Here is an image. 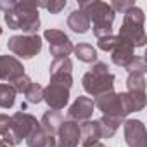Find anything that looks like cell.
Instances as JSON below:
<instances>
[{"label": "cell", "mask_w": 147, "mask_h": 147, "mask_svg": "<svg viewBox=\"0 0 147 147\" xmlns=\"http://www.w3.org/2000/svg\"><path fill=\"white\" fill-rule=\"evenodd\" d=\"M144 21H145L144 11L135 5L133 9H130L128 12H125L123 24H121L119 33L116 36L121 42L130 43L133 49L144 47L145 42H147V36H145V31H144Z\"/></svg>", "instance_id": "3"}, {"label": "cell", "mask_w": 147, "mask_h": 147, "mask_svg": "<svg viewBox=\"0 0 147 147\" xmlns=\"http://www.w3.org/2000/svg\"><path fill=\"white\" fill-rule=\"evenodd\" d=\"M57 147H78L80 144V125L64 119L57 130Z\"/></svg>", "instance_id": "12"}, {"label": "cell", "mask_w": 147, "mask_h": 147, "mask_svg": "<svg viewBox=\"0 0 147 147\" xmlns=\"http://www.w3.org/2000/svg\"><path fill=\"white\" fill-rule=\"evenodd\" d=\"M43 38L49 42V50H50V55H54V59L67 57L75 49L71 38L61 30H47L43 33Z\"/></svg>", "instance_id": "7"}, {"label": "cell", "mask_w": 147, "mask_h": 147, "mask_svg": "<svg viewBox=\"0 0 147 147\" xmlns=\"http://www.w3.org/2000/svg\"><path fill=\"white\" fill-rule=\"evenodd\" d=\"M47 133L42 130V126L38 128V130H35L33 133H30L28 137H26V144H28V147H42L43 145V142L47 140Z\"/></svg>", "instance_id": "26"}, {"label": "cell", "mask_w": 147, "mask_h": 147, "mask_svg": "<svg viewBox=\"0 0 147 147\" xmlns=\"http://www.w3.org/2000/svg\"><path fill=\"white\" fill-rule=\"evenodd\" d=\"M33 82H31V78L30 76H26V75H23V76H19L18 80H14L11 85H12V88L16 90V94L19 92V94H24L28 88H30V85H31Z\"/></svg>", "instance_id": "30"}, {"label": "cell", "mask_w": 147, "mask_h": 147, "mask_svg": "<svg viewBox=\"0 0 147 147\" xmlns=\"http://www.w3.org/2000/svg\"><path fill=\"white\" fill-rule=\"evenodd\" d=\"M67 28L71 31L78 33V35H83V33H87L90 30V19L80 9H76L67 16Z\"/></svg>", "instance_id": "17"}, {"label": "cell", "mask_w": 147, "mask_h": 147, "mask_svg": "<svg viewBox=\"0 0 147 147\" xmlns=\"http://www.w3.org/2000/svg\"><path fill=\"white\" fill-rule=\"evenodd\" d=\"M114 75L109 71V66L106 62H94V66L90 67L88 73H85L82 83L87 94H90L92 97H99L104 95L107 92H114Z\"/></svg>", "instance_id": "2"}, {"label": "cell", "mask_w": 147, "mask_h": 147, "mask_svg": "<svg viewBox=\"0 0 147 147\" xmlns=\"http://www.w3.org/2000/svg\"><path fill=\"white\" fill-rule=\"evenodd\" d=\"M43 100L47 102V106L54 111H61L67 106L69 102V90L61 87V85H54L49 83L43 88Z\"/></svg>", "instance_id": "11"}, {"label": "cell", "mask_w": 147, "mask_h": 147, "mask_svg": "<svg viewBox=\"0 0 147 147\" xmlns=\"http://www.w3.org/2000/svg\"><path fill=\"white\" fill-rule=\"evenodd\" d=\"M24 75V66L14 55H0V80L9 82V85Z\"/></svg>", "instance_id": "13"}, {"label": "cell", "mask_w": 147, "mask_h": 147, "mask_svg": "<svg viewBox=\"0 0 147 147\" xmlns=\"http://www.w3.org/2000/svg\"><path fill=\"white\" fill-rule=\"evenodd\" d=\"M62 121H64L62 113H61V111H54V109H50V111H47V113L42 116L40 126H42V130H43L47 135H52V137H54V135L57 133L59 126L62 125Z\"/></svg>", "instance_id": "16"}, {"label": "cell", "mask_w": 147, "mask_h": 147, "mask_svg": "<svg viewBox=\"0 0 147 147\" xmlns=\"http://www.w3.org/2000/svg\"><path fill=\"white\" fill-rule=\"evenodd\" d=\"M24 99H26V104H40L43 100V87L33 82L30 88L24 92Z\"/></svg>", "instance_id": "23"}, {"label": "cell", "mask_w": 147, "mask_h": 147, "mask_svg": "<svg viewBox=\"0 0 147 147\" xmlns=\"http://www.w3.org/2000/svg\"><path fill=\"white\" fill-rule=\"evenodd\" d=\"M94 24H111L114 23V11L109 7V4L106 2H99V0H87V2H80V7H78Z\"/></svg>", "instance_id": "6"}, {"label": "cell", "mask_w": 147, "mask_h": 147, "mask_svg": "<svg viewBox=\"0 0 147 147\" xmlns=\"http://www.w3.org/2000/svg\"><path fill=\"white\" fill-rule=\"evenodd\" d=\"M126 88H128V92H145V76L144 75H133V73H128Z\"/></svg>", "instance_id": "24"}, {"label": "cell", "mask_w": 147, "mask_h": 147, "mask_svg": "<svg viewBox=\"0 0 147 147\" xmlns=\"http://www.w3.org/2000/svg\"><path fill=\"white\" fill-rule=\"evenodd\" d=\"M0 147H11V145H7V144L2 140V138H0Z\"/></svg>", "instance_id": "37"}, {"label": "cell", "mask_w": 147, "mask_h": 147, "mask_svg": "<svg viewBox=\"0 0 147 147\" xmlns=\"http://www.w3.org/2000/svg\"><path fill=\"white\" fill-rule=\"evenodd\" d=\"M16 4H18V0H0V11H4V14H5V12L12 11L16 7Z\"/></svg>", "instance_id": "34"}, {"label": "cell", "mask_w": 147, "mask_h": 147, "mask_svg": "<svg viewBox=\"0 0 147 147\" xmlns=\"http://www.w3.org/2000/svg\"><path fill=\"white\" fill-rule=\"evenodd\" d=\"M49 71H50V75H71L73 62L69 57H57L52 61Z\"/></svg>", "instance_id": "20"}, {"label": "cell", "mask_w": 147, "mask_h": 147, "mask_svg": "<svg viewBox=\"0 0 147 147\" xmlns=\"http://www.w3.org/2000/svg\"><path fill=\"white\" fill-rule=\"evenodd\" d=\"M0 35H2V26H0Z\"/></svg>", "instance_id": "38"}, {"label": "cell", "mask_w": 147, "mask_h": 147, "mask_svg": "<svg viewBox=\"0 0 147 147\" xmlns=\"http://www.w3.org/2000/svg\"><path fill=\"white\" fill-rule=\"evenodd\" d=\"M73 52H75V55L82 62H88V64L97 62V50L90 43H78L75 49H73Z\"/></svg>", "instance_id": "19"}, {"label": "cell", "mask_w": 147, "mask_h": 147, "mask_svg": "<svg viewBox=\"0 0 147 147\" xmlns=\"http://www.w3.org/2000/svg\"><path fill=\"white\" fill-rule=\"evenodd\" d=\"M16 102V90L9 83H0V107L11 109Z\"/></svg>", "instance_id": "21"}, {"label": "cell", "mask_w": 147, "mask_h": 147, "mask_svg": "<svg viewBox=\"0 0 147 147\" xmlns=\"http://www.w3.org/2000/svg\"><path fill=\"white\" fill-rule=\"evenodd\" d=\"M11 126V118L7 114H0V137H2Z\"/></svg>", "instance_id": "33"}, {"label": "cell", "mask_w": 147, "mask_h": 147, "mask_svg": "<svg viewBox=\"0 0 147 147\" xmlns=\"http://www.w3.org/2000/svg\"><path fill=\"white\" fill-rule=\"evenodd\" d=\"M116 43H118L116 35H109V36H104V38H99L97 40L99 49L104 50V52H113V49L116 47Z\"/></svg>", "instance_id": "29"}, {"label": "cell", "mask_w": 147, "mask_h": 147, "mask_svg": "<svg viewBox=\"0 0 147 147\" xmlns=\"http://www.w3.org/2000/svg\"><path fill=\"white\" fill-rule=\"evenodd\" d=\"M11 128L14 130V133L18 135V138L23 142V138L26 140V137L30 133H33L35 130L40 128V121L33 116V114H28V113H23V111H18L11 116Z\"/></svg>", "instance_id": "8"}, {"label": "cell", "mask_w": 147, "mask_h": 147, "mask_svg": "<svg viewBox=\"0 0 147 147\" xmlns=\"http://www.w3.org/2000/svg\"><path fill=\"white\" fill-rule=\"evenodd\" d=\"M42 147H57V142H55V138L52 137V135H49L47 137V140L43 142V145Z\"/></svg>", "instance_id": "35"}, {"label": "cell", "mask_w": 147, "mask_h": 147, "mask_svg": "<svg viewBox=\"0 0 147 147\" xmlns=\"http://www.w3.org/2000/svg\"><path fill=\"white\" fill-rule=\"evenodd\" d=\"M126 71L133 73V75H144L145 76V73H147V61H145V57L135 55L133 61L130 62V66L126 67Z\"/></svg>", "instance_id": "25"}, {"label": "cell", "mask_w": 147, "mask_h": 147, "mask_svg": "<svg viewBox=\"0 0 147 147\" xmlns=\"http://www.w3.org/2000/svg\"><path fill=\"white\" fill-rule=\"evenodd\" d=\"M66 0H50V2H38V9L43 7L47 9L50 14H59L64 7H66Z\"/></svg>", "instance_id": "28"}, {"label": "cell", "mask_w": 147, "mask_h": 147, "mask_svg": "<svg viewBox=\"0 0 147 147\" xmlns=\"http://www.w3.org/2000/svg\"><path fill=\"white\" fill-rule=\"evenodd\" d=\"M92 31L97 36V40H99V38H104V36L113 35V26L111 24H94L92 26Z\"/></svg>", "instance_id": "32"}, {"label": "cell", "mask_w": 147, "mask_h": 147, "mask_svg": "<svg viewBox=\"0 0 147 147\" xmlns=\"http://www.w3.org/2000/svg\"><path fill=\"white\" fill-rule=\"evenodd\" d=\"M7 49L21 59H31L42 50V38L38 35H16L9 38Z\"/></svg>", "instance_id": "5"}, {"label": "cell", "mask_w": 147, "mask_h": 147, "mask_svg": "<svg viewBox=\"0 0 147 147\" xmlns=\"http://www.w3.org/2000/svg\"><path fill=\"white\" fill-rule=\"evenodd\" d=\"M94 100L90 97H85V95H80L75 102L69 106V111H67V119L69 121H75V123H83V121H88L92 118V113H94Z\"/></svg>", "instance_id": "10"}, {"label": "cell", "mask_w": 147, "mask_h": 147, "mask_svg": "<svg viewBox=\"0 0 147 147\" xmlns=\"http://www.w3.org/2000/svg\"><path fill=\"white\" fill-rule=\"evenodd\" d=\"M100 125L97 119H88L80 123V144L83 147H88L92 144H97L100 140Z\"/></svg>", "instance_id": "15"}, {"label": "cell", "mask_w": 147, "mask_h": 147, "mask_svg": "<svg viewBox=\"0 0 147 147\" xmlns=\"http://www.w3.org/2000/svg\"><path fill=\"white\" fill-rule=\"evenodd\" d=\"M123 128L125 142L128 147H147V133L140 119H126L123 121Z\"/></svg>", "instance_id": "9"}, {"label": "cell", "mask_w": 147, "mask_h": 147, "mask_svg": "<svg viewBox=\"0 0 147 147\" xmlns=\"http://www.w3.org/2000/svg\"><path fill=\"white\" fill-rule=\"evenodd\" d=\"M94 106L99 107V111H102V114H111V116H118L121 119H125L131 111L128 106V97L126 92L116 94V92H107L104 95L95 97Z\"/></svg>", "instance_id": "4"}, {"label": "cell", "mask_w": 147, "mask_h": 147, "mask_svg": "<svg viewBox=\"0 0 147 147\" xmlns=\"http://www.w3.org/2000/svg\"><path fill=\"white\" fill-rule=\"evenodd\" d=\"M116 38H118V36H116ZM133 50H135V49H133L130 43L121 42V40L118 38V43H116V47H114L113 52H111V61H113V64H116V66L126 69V67L130 66V62L133 61V57H135V52H133Z\"/></svg>", "instance_id": "14"}, {"label": "cell", "mask_w": 147, "mask_h": 147, "mask_svg": "<svg viewBox=\"0 0 147 147\" xmlns=\"http://www.w3.org/2000/svg\"><path fill=\"white\" fill-rule=\"evenodd\" d=\"M100 125V137L102 138H111L116 130L119 128V125H123V119L118 116H111V114H102L100 119H97Z\"/></svg>", "instance_id": "18"}, {"label": "cell", "mask_w": 147, "mask_h": 147, "mask_svg": "<svg viewBox=\"0 0 147 147\" xmlns=\"http://www.w3.org/2000/svg\"><path fill=\"white\" fill-rule=\"evenodd\" d=\"M4 19L11 30H23L26 35H36L40 28L38 18V2L21 0L16 7L4 14Z\"/></svg>", "instance_id": "1"}, {"label": "cell", "mask_w": 147, "mask_h": 147, "mask_svg": "<svg viewBox=\"0 0 147 147\" xmlns=\"http://www.w3.org/2000/svg\"><path fill=\"white\" fill-rule=\"evenodd\" d=\"M109 7L114 11V14L116 12L125 14V12H128L130 9L135 7V0H113V2L109 4Z\"/></svg>", "instance_id": "27"}, {"label": "cell", "mask_w": 147, "mask_h": 147, "mask_svg": "<svg viewBox=\"0 0 147 147\" xmlns=\"http://www.w3.org/2000/svg\"><path fill=\"white\" fill-rule=\"evenodd\" d=\"M126 97H128V106L131 113L142 111L145 107V102H147L145 92H126Z\"/></svg>", "instance_id": "22"}, {"label": "cell", "mask_w": 147, "mask_h": 147, "mask_svg": "<svg viewBox=\"0 0 147 147\" xmlns=\"http://www.w3.org/2000/svg\"><path fill=\"white\" fill-rule=\"evenodd\" d=\"M88 147H106L102 142H97V144H92V145H88Z\"/></svg>", "instance_id": "36"}, {"label": "cell", "mask_w": 147, "mask_h": 147, "mask_svg": "<svg viewBox=\"0 0 147 147\" xmlns=\"http://www.w3.org/2000/svg\"><path fill=\"white\" fill-rule=\"evenodd\" d=\"M50 83L54 85H61L64 88H71L73 85V76L71 75H50Z\"/></svg>", "instance_id": "31"}]
</instances>
